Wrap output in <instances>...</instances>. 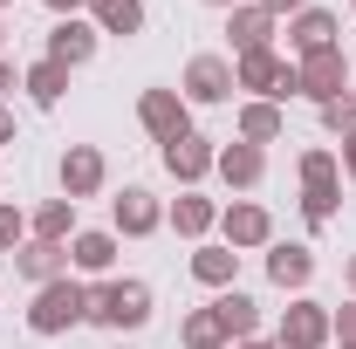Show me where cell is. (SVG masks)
Returning <instances> with one entry per match:
<instances>
[{
    "instance_id": "7c38bea8",
    "label": "cell",
    "mask_w": 356,
    "mask_h": 349,
    "mask_svg": "<svg viewBox=\"0 0 356 349\" xmlns=\"http://www.w3.org/2000/svg\"><path fill=\"white\" fill-rule=\"evenodd\" d=\"M322 48H343V14H329V7H302L295 21H288V55L295 62H309Z\"/></svg>"
},
{
    "instance_id": "e575fe53",
    "label": "cell",
    "mask_w": 356,
    "mask_h": 349,
    "mask_svg": "<svg viewBox=\"0 0 356 349\" xmlns=\"http://www.w3.org/2000/svg\"><path fill=\"white\" fill-rule=\"evenodd\" d=\"M14 89H21V69H14V62L0 55V96H14Z\"/></svg>"
},
{
    "instance_id": "44dd1931",
    "label": "cell",
    "mask_w": 356,
    "mask_h": 349,
    "mask_svg": "<svg viewBox=\"0 0 356 349\" xmlns=\"http://www.w3.org/2000/svg\"><path fill=\"white\" fill-rule=\"evenodd\" d=\"M192 281H199V288H233V281H240V254H233V247H226V240H199V247H192Z\"/></svg>"
},
{
    "instance_id": "f1b7e54d",
    "label": "cell",
    "mask_w": 356,
    "mask_h": 349,
    "mask_svg": "<svg viewBox=\"0 0 356 349\" xmlns=\"http://www.w3.org/2000/svg\"><path fill=\"white\" fill-rule=\"evenodd\" d=\"M322 131H329V137H350L356 131V89L336 96V103H322Z\"/></svg>"
},
{
    "instance_id": "ac0fdd59",
    "label": "cell",
    "mask_w": 356,
    "mask_h": 349,
    "mask_svg": "<svg viewBox=\"0 0 356 349\" xmlns=\"http://www.w3.org/2000/svg\"><path fill=\"white\" fill-rule=\"evenodd\" d=\"M14 274H21L28 288H48V281L69 274V247H55V240H21V247H14Z\"/></svg>"
},
{
    "instance_id": "f546056e",
    "label": "cell",
    "mask_w": 356,
    "mask_h": 349,
    "mask_svg": "<svg viewBox=\"0 0 356 349\" xmlns=\"http://www.w3.org/2000/svg\"><path fill=\"white\" fill-rule=\"evenodd\" d=\"M21 240H28V213H21L14 199H0V254H14Z\"/></svg>"
},
{
    "instance_id": "9c48e42d",
    "label": "cell",
    "mask_w": 356,
    "mask_h": 349,
    "mask_svg": "<svg viewBox=\"0 0 356 349\" xmlns=\"http://www.w3.org/2000/svg\"><path fill=\"white\" fill-rule=\"evenodd\" d=\"M220 240L233 247V254L274 247V213H267L261 199H233V206H220Z\"/></svg>"
},
{
    "instance_id": "d590c367",
    "label": "cell",
    "mask_w": 356,
    "mask_h": 349,
    "mask_svg": "<svg viewBox=\"0 0 356 349\" xmlns=\"http://www.w3.org/2000/svg\"><path fill=\"white\" fill-rule=\"evenodd\" d=\"M14 137H21V124H14V110L0 103V144H14Z\"/></svg>"
},
{
    "instance_id": "b9f144b4",
    "label": "cell",
    "mask_w": 356,
    "mask_h": 349,
    "mask_svg": "<svg viewBox=\"0 0 356 349\" xmlns=\"http://www.w3.org/2000/svg\"><path fill=\"white\" fill-rule=\"evenodd\" d=\"M336 349H356V343H336Z\"/></svg>"
},
{
    "instance_id": "ee69618b",
    "label": "cell",
    "mask_w": 356,
    "mask_h": 349,
    "mask_svg": "<svg viewBox=\"0 0 356 349\" xmlns=\"http://www.w3.org/2000/svg\"><path fill=\"white\" fill-rule=\"evenodd\" d=\"M274 349H281V343H274Z\"/></svg>"
},
{
    "instance_id": "9a60e30c",
    "label": "cell",
    "mask_w": 356,
    "mask_h": 349,
    "mask_svg": "<svg viewBox=\"0 0 356 349\" xmlns=\"http://www.w3.org/2000/svg\"><path fill=\"white\" fill-rule=\"evenodd\" d=\"M274 35H281V21L267 14L261 0H240V7L226 14V42H233V55H254V48H274Z\"/></svg>"
},
{
    "instance_id": "7bdbcfd3",
    "label": "cell",
    "mask_w": 356,
    "mask_h": 349,
    "mask_svg": "<svg viewBox=\"0 0 356 349\" xmlns=\"http://www.w3.org/2000/svg\"><path fill=\"white\" fill-rule=\"evenodd\" d=\"M350 14H356V0H350Z\"/></svg>"
},
{
    "instance_id": "ffe728a7",
    "label": "cell",
    "mask_w": 356,
    "mask_h": 349,
    "mask_svg": "<svg viewBox=\"0 0 356 349\" xmlns=\"http://www.w3.org/2000/svg\"><path fill=\"white\" fill-rule=\"evenodd\" d=\"M213 172H220L233 192H254V185L267 178V151H261V144H240V137H226V144H220V165H213Z\"/></svg>"
},
{
    "instance_id": "7402d4cb",
    "label": "cell",
    "mask_w": 356,
    "mask_h": 349,
    "mask_svg": "<svg viewBox=\"0 0 356 349\" xmlns=\"http://www.w3.org/2000/svg\"><path fill=\"white\" fill-rule=\"evenodd\" d=\"M213 315L226 322V343H247V336H261V302H254V295H240V288L213 295Z\"/></svg>"
},
{
    "instance_id": "6da1fadb",
    "label": "cell",
    "mask_w": 356,
    "mask_h": 349,
    "mask_svg": "<svg viewBox=\"0 0 356 349\" xmlns=\"http://www.w3.org/2000/svg\"><path fill=\"white\" fill-rule=\"evenodd\" d=\"M151 315H158L151 281H137V274H103V281H89V322H96V329H110V336H137Z\"/></svg>"
},
{
    "instance_id": "f6af8a7d",
    "label": "cell",
    "mask_w": 356,
    "mask_h": 349,
    "mask_svg": "<svg viewBox=\"0 0 356 349\" xmlns=\"http://www.w3.org/2000/svg\"><path fill=\"white\" fill-rule=\"evenodd\" d=\"M117 349H124V343H117Z\"/></svg>"
},
{
    "instance_id": "4dcf8cb0",
    "label": "cell",
    "mask_w": 356,
    "mask_h": 349,
    "mask_svg": "<svg viewBox=\"0 0 356 349\" xmlns=\"http://www.w3.org/2000/svg\"><path fill=\"white\" fill-rule=\"evenodd\" d=\"M329 329H336V343H356V295L343 308H329Z\"/></svg>"
},
{
    "instance_id": "7a4b0ae2",
    "label": "cell",
    "mask_w": 356,
    "mask_h": 349,
    "mask_svg": "<svg viewBox=\"0 0 356 349\" xmlns=\"http://www.w3.org/2000/svg\"><path fill=\"white\" fill-rule=\"evenodd\" d=\"M83 322H89V281L62 274V281L35 288V302H28V329H35V336H69V329H83Z\"/></svg>"
},
{
    "instance_id": "603a6c76",
    "label": "cell",
    "mask_w": 356,
    "mask_h": 349,
    "mask_svg": "<svg viewBox=\"0 0 356 349\" xmlns=\"http://www.w3.org/2000/svg\"><path fill=\"white\" fill-rule=\"evenodd\" d=\"M83 226H76V199H48L28 213V240H55V247H69Z\"/></svg>"
},
{
    "instance_id": "4fadbf2b",
    "label": "cell",
    "mask_w": 356,
    "mask_h": 349,
    "mask_svg": "<svg viewBox=\"0 0 356 349\" xmlns=\"http://www.w3.org/2000/svg\"><path fill=\"white\" fill-rule=\"evenodd\" d=\"M117 247H124V240H117V233H110V226H83V233H76V240H69V274H76V281H103V274H117Z\"/></svg>"
},
{
    "instance_id": "3957f363",
    "label": "cell",
    "mask_w": 356,
    "mask_h": 349,
    "mask_svg": "<svg viewBox=\"0 0 356 349\" xmlns=\"http://www.w3.org/2000/svg\"><path fill=\"white\" fill-rule=\"evenodd\" d=\"M233 89H247V96H261V103H288V96H302V83H295V62H288L281 48L233 55Z\"/></svg>"
},
{
    "instance_id": "e0dca14e",
    "label": "cell",
    "mask_w": 356,
    "mask_h": 349,
    "mask_svg": "<svg viewBox=\"0 0 356 349\" xmlns=\"http://www.w3.org/2000/svg\"><path fill=\"white\" fill-rule=\"evenodd\" d=\"M233 137L267 151V144H281V137H288V110H281V103H261V96H247V103L233 110Z\"/></svg>"
},
{
    "instance_id": "60d3db41",
    "label": "cell",
    "mask_w": 356,
    "mask_h": 349,
    "mask_svg": "<svg viewBox=\"0 0 356 349\" xmlns=\"http://www.w3.org/2000/svg\"><path fill=\"white\" fill-rule=\"evenodd\" d=\"M7 7H14V0H0V14H7Z\"/></svg>"
},
{
    "instance_id": "d6986e66",
    "label": "cell",
    "mask_w": 356,
    "mask_h": 349,
    "mask_svg": "<svg viewBox=\"0 0 356 349\" xmlns=\"http://www.w3.org/2000/svg\"><path fill=\"white\" fill-rule=\"evenodd\" d=\"M165 226H172L178 240H192V247H199V240L220 226V206H213L206 192H178L172 206H165Z\"/></svg>"
},
{
    "instance_id": "cb8c5ba5",
    "label": "cell",
    "mask_w": 356,
    "mask_h": 349,
    "mask_svg": "<svg viewBox=\"0 0 356 349\" xmlns=\"http://www.w3.org/2000/svg\"><path fill=\"white\" fill-rule=\"evenodd\" d=\"M21 89H28V103H35V110H55V103L69 96V69L42 55V62H28V69H21Z\"/></svg>"
},
{
    "instance_id": "4316f807",
    "label": "cell",
    "mask_w": 356,
    "mask_h": 349,
    "mask_svg": "<svg viewBox=\"0 0 356 349\" xmlns=\"http://www.w3.org/2000/svg\"><path fill=\"white\" fill-rule=\"evenodd\" d=\"M336 206H343V185H302V219L309 226H329Z\"/></svg>"
},
{
    "instance_id": "83f0119b",
    "label": "cell",
    "mask_w": 356,
    "mask_h": 349,
    "mask_svg": "<svg viewBox=\"0 0 356 349\" xmlns=\"http://www.w3.org/2000/svg\"><path fill=\"white\" fill-rule=\"evenodd\" d=\"M295 172H302V185H343L336 151H322V144H315V151H302V165H295Z\"/></svg>"
},
{
    "instance_id": "30bf717a",
    "label": "cell",
    "mask_w": 356,
    "mask_h": 349,
    "mask_svg": "<svg viewBox=\"0 0 356 349\" xmlns=\"http://www.w3.org/2000/svg\"><path fill=\"white\" fill-rule=\"evenodd\" d=\"M55 178H62V199H76V206H83V199H96V192L110 185V158H103L96 144H69Z\"/></svg>"
},
{
    "instance_id": "ba28073f",
    "label": "cell",
    "mask_w": 356,
    "mask_h": 349,
    "mask_svg": "<svg viewBox=\"0 0 356 349\" xmlns=\"http://www.w3.org/2000/svg\"><path fill=\"white\" fill-rule=\"evenodd\" d=\"M281 349H329L336 343V329H329V302H315V295H295V302L281 308Z\"/></svg>"
},
{
    "instance_id": "277c9868",
    "label": "cell",
    "mask_w": 356,
    "mask_h": 349,
    "mask_svg": "<svg viewBox=\"0 0 356 349\" xmlns=\"http://www.w3.org/2000/svg\"><path fill=\"white\" fill-rule=\"evenodd\" d=\"M178 96H185L192 110H220V103H233V96H240V89H233V55H192L185 76H178Z\"/></svg>"
},
{
    "instance_id": "2e32d148",
    "label": "cell",
    "mask_w": 356,
    "mask_h": 349,
    "mask_svg": "<svg viewBox=\"0 0 356 349\" xmlns=\"http://www.w3.org/2000/svg\"><path fill=\"white\" fill-rule=\"evenodd\" d=\"M267 281L281 288V295H302L315 281V247H302V240H274L267 247Z\"/></svg>"
},
{
    "instance_id": "8992f818",
    "label": "cell",
    "mask_w": 356,
    "mask_h": 349,
    "mask_svg": "<svg viewBox=\"0 0 356 349\" xmlns=\"http://www.w3.org/2000/svg\"><path fill=\"white\" fill-rule=\"evenodd\" d=\"M295 83H302V96L322 110V103H336V96L356 89V69H350L343 48H322V55H309V62H295Z\"/></svg>"
},
{
    "instance_id": "836d02e7",
    "label": "cell",
    "mask_w": 356,
    "mask_h": 349,
    "mask_svg": "<svg viewBox=\"0 0 356 349\" xmlns=\"http://www.w3.org/2000/svg\"><path fill=\"white\" fill-rule=\"evenodd\" d=\"M336 165H343V178H356V131L343 137V151H336Z\"/></svg>"
},
{
    "instance_id": "ab89813d",
    "label": "cell",
    "mask_w": 356,
    "mask_h": 349,
    "mask_svg": "<svg viewBox=\"0 0 356 349\" xmlns=\"http://www.w3.org/2000/svg\"><path fill=\"white\" fill-rule=\"evenodd\" d=\"M0 42H7V21H0Z\"/></svg>"
},
{
    "instance_id": "8fae6325",
    "label": "cell",
    "mask_w": 356,
    "mask_h": 349,
    "mask_svg": "<svg viewBox=\"0 0 356 349\" xmlns=\"http://www.w3.org/2000/svg\"><path fill=\"white\" fill-rule=\"evenodd\" d=\"M213 165H220V137H206V131L165 144V172H172L185 192H199V178H213Z\"/></svg>"
},
{
    "instance_id": "f35d334b",
    "label": "cell",
    "mask_w": 356,
    "mask_h": 349,
    "mask_svg": "<svg viewBox=\"0 0 356 349\" xmlns=\"http://www.w3.org/2000/svg\"><path fill=\"white\" fill-rule=\"evenodd\" d=\"M206 7H220V14H233V7H240V0H206Z\"/></svg>"
},
{
    "instance_id": "1f68e13d",
    "label": "cell",
    "mask_w": 356,
    "mask_h": 349,
    "mask_svg": "<svg viewBox=\"0 0 356 349\" xmlns=\"http://www.w3.org/2000/svg\"><path fill=\"white\" fill-rule=\"evenodd\" d=\"M267 14H274V21H295V14H302V7H315V0H261Z\"/></svg>"
},
{
    "instance_id": "5bb4252c",
    "label": "cell",
    "mask_w": 356,
    "mask_h": 349,
    "mask_svg": "<svg viewBox=\"0 0 356 349\" xmlns=\"http://www.w3.org/2000/svg\"><path fill=\"white\" fill-rule=\"evenodd\" d=\"M96 48H103L96 21H89V14H76V21H55V28H48V48H42V55H48V62H62V69L76 76V69H83Z\"/></svg>"
},
{
    "instance_id": "52a82bcc",
    "label": "cell",
    "mask_w": 356,
    "mask_h": 349,
    "mask_svg": "<svg viewBox=\"0 0 356 349\" xmlns=\"http://www.w3.org/2000/svg\"><path fill=\"white\" fill-rule=\"evenodd\" d=\"M165 226V199L151 192V185H124L117 199H110V233L117 240H151Z\"/></svg>"
},
{
    "instance_id": "d6a6232c",
    "label": "cell",
    "mask_w": 356,
    "mask_h": 349,
    "mask_svg": "<svg viewBox=\"0 0 356 349\" xmlns=\"http://www.w3.org/2000/svg\"><path fill=\"white\" fill-rule=\"evenodd\" d=\"M55 21H76V14H89V0H42Z\"/></svg>"
},
{
    "instance_id": "8d00e7d4",
    "label": "cell",
    "mask_w": 356,
    "mask_h": 349,
    "mask_svg": "<svg viewBox=\"0 0 356 349\" xmlns=\"http://www.w3.org/2000/svg\"><path fill=\"white\" fill-rule=\"evenodd\" d=\"M343 288H350V295H356V254H350V261H343Z\"/></svg>"
},
{
    "instance_id": "484cf974",
    "label": "cell",
    "mask_w": 356,
    "mask_h": 349,
    "mask_svg": "<svg viewBox=\"0 0 356 349\" xmlns=\"http://www.w3.org/2000/svg\"><path fill=\"white\" fill-rule=\"evenodd\" d=\"M178 343H185V349H233V343H226V322L213 315V302H206V308H185Z\"/></svg>"
},
{
    "instance_id": "74e56055",
    "label": "cell",
    "mask_w": 356,
    "mask_h": 349,
    "mask_svg": "<svg viewBox=\"0 0 356 349\" xmlns=\"http://www.w3.org/2000/svg\"><path fill=\"white\" fill-rule=\"evenodd\" d=\"M233 349H274V343H261V336H247V343H233Z\"/></svg>"
},
{
    "instance_id": "5b68a950",
    "label": "cell",
    "mask_w": 356,
    "mask_h": 349,
    "mask_svg": "<svg viewBox=\"0 0 356 349\" xmlns=\"http://www.w3.org/2000/svg\"><path fill=\"white\" fill-rule=\"evenodd\" d=\"M137 124H144V137L165 151V144H178V137H192V103H185L178 89H144V96H137Z\"/></svg>"
},
{
    "instance_id": "d4e9b609",
    "label": "cell",
    "mask_w": 356,
    "mask_h": 349,
    "mask_svg": "<svg viewBox=\"0 0 356 349\" xmlns=\"http://www.w3.org/2000/svg\"><path fill=\"white\" fill-rule=\"evenodd\" d=\"M89 21H96V35L131 42V35H144V0H89Z\"/></svg>"
}]
</instances>
